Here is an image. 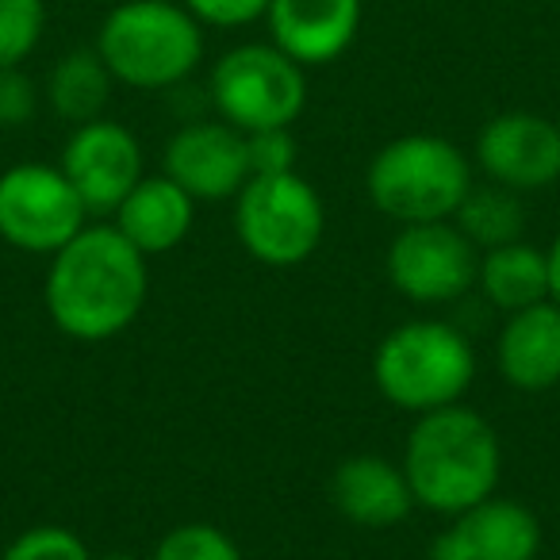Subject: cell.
Wrapping results in <instances>:
<instances>
[{"label": "cell", "mask_w": 560, "mask_h": 560, "mask_svg": "<svg viewBox=\"0 0 560 560\" xmlns=\"http://www.w3.org/2000/svg\"><path fill=\"white\" fill-rule=\"evenodd\" d=\"M150 292V257L139 254L112 223H85L50 254L43 304L55 323L73 342H112L119 338Z\"/></svg>", "instance_id": "6da1fadb"}, {"label": "cell", "mask_w": 560, "mask_h": 560, "mask_svg": "<svg viewBox=\"0 0 560 560\" xmlns=\"http://www.w3.org/2000/svg\"><path fill=\"white\" fill-rule=\"evenodd\" d=\"M399 465L411 483L415 506L442 518H457L499 491L503 442H499V430L472 407H438V411L415 415Z\"/></svg>", "instance_id": "7a4b0ae2"}, {"label": "cell", "mask_w": 560, "mask_h": 560, "mask_svg": "<svg viewBox=\"0 0 560 560\" xmlns=\"http://www.w3.org/2000/svg\"><path fill=\"white\" fill-rule=\"evenodd\" d=\"M93 47L116 85L165 93L200 70L203 24L180 0H119L96 27Z\"/></svg>", "instance_id": "3957f363"}, {"label": "cell", "mask_w": 560, "mask_h": 560, "mask_svg": "<svg viewBox=\"0 0 560 560\" xmlns=\"http://www.w3.org/2000/svg\"><path fill=\"white\" fill-rule=\"evenodd\" d=\"M476 381V350L445 319H411L392 327L373 350V384L392 407L427 415L465 404Z\"/></svg>", "instance_id": "277c9868"}, {"label": "cell", "mask_w": 560, "mask_h": 560, "mask_svg": "<svg viewBox=\"0 0 560 560\" xmlns=\"http://www.w3.org/2000/svg\"><path fill=\"white\" fill-rule=\"evenodd\" d=\"M472 185V162L465 150L430 131L384 142L365 170V192L373 208L399 226L453 219Z\"/></svg>", "instance_id": "5b68a950"}, {"label": "cell", "mask_w": 560, "mask_h": 560, "mask_svg": "<svg viewBox=\"0 0 560 560\" xmlns=\"http://www.w3.org/2000/svg\"><path fill=\"white\" fill-rule=\"evenodd\" d=\"M234 234L242 249L269 269H296L312 261L327 234L319 188L296 170L249 177L234 196Z\"/></svg>", "instance_id": "8992f818"}, {"label": "cell", "mask_w": 560, "mask_h": 560, "mask_svg": "<svg viewBox=\"0 0 560 560\" xmlns=\"http://www.w3.org/2000/svg\"><path fill=\"white\" fill-rule=\"evenodd\" d=\"M208 101L242 135L292 127L307 108V70L277 43H238L211 66Z\"/></svg>", "instance_id": "52a82bcc"}, {"label": "cell", "mask_w": 560, "mask_h": 560, "mask_svg": "<svg viewBox=\"0 0 560 560\" xmlns=\"http://www.w3.org/2000/svg\"><path fill=\"white\" fill-rule=\"evenodd\" d=\"M89 219L58 162H16L0 173V238L20 254H58Z\"/></svg>", "instance_id": "ba28073f"}, {"label": "cell", "mask_w": 560, "mask_h": 560, "mask_svg": "<svg viewBox=\"0 0 560 560\" xmlns=\"http://www.w3.org/2000/svg\"><path fill=\"white\" fill-rule=\"evenodd\" d=\"M476 269H480V249L453 219L399 226L384 254L388 284L419 307L457 304L476 289Z\"/></svg>", "instance_id": "9c48e42d"}, {"label": "cell", "mask_w": 560, "mask_h": 560, "mask_svg": "<svg viewBox=\"0 0 560 560\" xmlns=\"http://www.w3.org/2000/svg\"><path fill=\"white\" fill-rule=\"evenodd\" d=\"M142 165L147 158H142L139 135L108 116L73 127L58 154V170L78 188L89 215H112L119 200L147 177Z\"/></svg>", "instance_id": "30bf717a"}, {"label": "cell", "mask_w": 560, "mask_h": 560, "mask_svg": "<svg viewBox=\"0 0 560 560\" xmlns=\"http://www.w3.org/2000/svg\"><path fill=\"white\" fill-rule=\"evenodd\" d=\"M476 170L511 192H537L560 180V124L537 112H499L476 135Z\"/></svg>", "instance_id": "8fae6325"}, {"label": "cell", "mask_w": 560, "mask_h": 560, "mask_svg": "<svg viewBox=\"0 0 560 560\" xmlns=\"http://www.w3.org/2000/svg\"><path fill=\"white\" fill-rule=\"evenodd\" d=\"M162 173L173 177L196 203L234 200L249 180L246 135L226 119H188L170 135Z\"/></svg>", "instance_id": "7c38bea8"}, {"label": "cell", "mask_w": 560, "mask_h": 560, "mask_svg": "<svg viewBox=\"0 0 560 560\" xmlns=\"http://www.w3.org/2000/svg\"><path fill=\"white\" fill-rule=\"evenodd\" d=\"M541 552V518L526 503L488 495L450 518V526L430 541V560H537Z\"/></svg>", "instance_id": "4fadbf2b"}, {"label": "cell", "mask_w": 560, "mask_h": 560, "mask_svg": "<svg viewBox=\"0 0 560 560\" xmlns=\"http://www.w3.org/2000/svg\"><path fill=\"white\" fill-rule=\"evenodd\" d=\"M361 0H269L265 27L269 43H277L304 70L330 66L353 47L361 32Z\"/></svg>", "instance_id": "5bb4252c"}, {"label": "cell", "mask_w": 560, "mask_h": 560, "mask_svg": "<svg viewBox=\"0 0 560 560\" xmlns=\"http://www.w3.org/2000/svg\"><path fill=\"white\" fill-rule=\"evenodd\" d=\"M330 503L361 529H392L415 511L404 465L381 453H353L330 472Z\"/></svg>", "instance_id": "9a60e30c"}, {"label": "cell", "mask_w": 560, "mask_h": 560, "mask_svg": "<svg viewBox=\"0 0 560 560\" xmlns=\"http://www.w3.org/2000/svg\"><path fill=\"white\" fill-rule=\"evenodd\" d=\"M499 376L514 392H552L560 384V304L541 300L534 307L511 312L495 338Z\"/></svg>", "instance_id": "2e32d148"}, {"label": "cell", "mask_w": 560, "mask_h": 560, "mask_svg": "<svg viewBox=\"0 0 560 560\" xmlns=\"http://www.w3.org/2000/svg\"><path fill=\"white\" fill-rule=\"evenodd\" d=\"M196 208H200V203H196L177 180L165 177V173H154V177H142L139 185L119 200V208L112 211V226H116L139 254L162 257V254H173V249L192 234Z\"/></svg>", "instance_id": "e0dca14e"}, {"label": "cell", "mask_w": 560, "mask_h": 560, "mask_svg": "<svg viewBox=\"0 0 560 560\" xmlns=\"http://www.w3.org/2000/svg\"><path fill=\"white\" fill-rule=\"evenodd\" d=\"M476 289L503 315L541 304V300H549V257L526 238L506 242V246L495 249H480Z\"/></svg>", "instance_id": "ac0fdd59"}, {"label": "cell", "mask_w": 560, "mask_h": 560, "mask_svg": "<svg viewBox=\"0 0 560 560\" xmlns=\"http://www.w3.org/2000/svg\"><path fill=\"white\" fill-rule=\"evenodd\" d=\"M112 89H116V78L108 73L104 58L96 55V47H78L50 66L47 85H43V101H47V108L62 124L81 127L108 112Z\"/></svg>", "instance_id": "d6986e66"}, {"label": "cell", "mask_w": 560, "mask_h": 560, "mask_svg": "<svg viewBox=\"0 0 560 560\" xmlns=\"http://www.w3.org/2000/svg\"><path fill=\"white\" fill-rule=\"evenodd\" d=\"M526 203L522 192H511L503 185H472L468 196L460 200L453 223L465 231V238L476 249H495L506 242H518L526 234Z\"/></svg>", "instance_id": "ffe728a7"}, {"label": "cell", "mask_w": 560, "mask_h": 560, "mask_svg": "<svg viewBox=\"0 0 560 560\" xmlns=\"http://www.w3.org/2000/svg\"><path fill=\"white\" fill-rule=\"evenodd\" d=\"M150 560H246L231 534L215 522H180L158 537Z\"/></svg>", "instance_id": "44dd1931"}, {"label": "cell", "mask_w": 560, "mask_h": 560, "mask_svg": "<svg viewBox=\"0 0 560 560\" xmlns=\"http://www.w3.org/2000/svg\"><path fill=\"white\" fill-rule=\"evenodd\" d=\"M47 35L43 0H0V70L24 66Z\"/></svg>", "instance_id": "7402d4cb"}, {"label": "cell", "mask_w": 560, "mask_h": 560, "mask_svg": "<svg viewBox=\"0 0 560 560\" xmlns=\"http://www.w3.org/2000/svg\"><path fill=\"white\" fill-rule=\"evenodd\" d=\"M0 560H93V549L78 529L47 522V526H32L12 537Z\"/></svg>", "instance_id": "603a6c76"}, {"label": "cell", "mask_w": 560, "mask_h": 560, "mask_svg": "<svg viewBox=\"0 0 560 560\" xmlns=\"http://www.w3.org/2000/svg\"><path fill=\"white\" fill-rule=\"evenodd\" d=\"M246 154H249V177L292 173L300 162V147L292 139V127H269V131L246 135Z\"/></svg>", "instance_id": "cb8c5ba5"}, {"label": "cell", "mask_w": 560, "mask_h": 560, "mask_svg": "<svg viewBox=\"0 0 560 560\" xmlns=\"http://www.w3.org/2000/svg\"><path fill=\"white\" fill-rule=\"evenodd\" d=\"M43 104V89L24 66L0 70V127H27Z\"/></svg>", "instance_id": "d4e9b609"}, {"label": "cell", "mask_w": 560, "mask_h": 560, "mask_svg": "<svg viewBox=\"0 0 560 560\" xmlns=\"http://www.w3.org/2000/svg\"><path fill=\"white\" fill-rule=\"evenodd\" d=\"M203 27H219V32H238L257 20H265L269 0H180Z\"/></svg>", "instance_id": "484cf974"}, {"label": "cell", "mask_w": 560, "mask_h": 560, "mask_svg": "<svg viewBox=\"0 0 560 560\" xmlns=\"http://www.w3.org/2000/svg\"><path fill=\"white\" fill-rule=\"evenodd\" d=\"M545 257H549V300L560 304V231H557V238L549 242Z\"/></svg>", "instance_id": "4316f807"}, {"label": "cell", "mask_w": 560, "mask_h": 560, "mask_svg": "<svg viewBox=\"0 0 560 560\" xmlns=\"http://www.w3.org/2000/svg\"><path fill=\"white\" fill-rule=\"evenodd\" d=\"M93 560H142L135 552H104V557H93Z\"/></svg>", "instance_id": "83f0119b"}]
</instances>
